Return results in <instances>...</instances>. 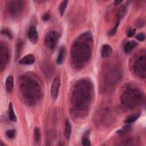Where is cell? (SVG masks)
<instances>
[{
	"label": "cell",
	"instance_id": "8",
	"mask_svg": "<svg viewBox=\"0 0 146 146\" xmlns=\"http://www.w3.org/2000/svg\"><path fill=\"white\" fill-rule=\"evenodd\" d=\"M23 2L21 1H12L8 5L9 11L13 15L19 14L23 7Z\"/></svg>",
	"mask_w": 146,
	"mask_h": 146
},
{
	"label": "cell",
	"instance_id": "13",
	"mask_svg": "<svg viewBox=\"0 0 146 146\" xmlns=\"http://www.w3.org/2000/svg\"><path fill=\"white\" fill-rule=\"evenodd\" d=\"M112 52V48L109 44H104L101 48V55L103 58L106 59L109 58Z\"/></svg>",
	"mask_w": 146,
	"mask_h": 146
},
{
	"label": "cell",
	"instance_id": "16",
	"mask_svg": "<svg viewBox=\"0 0 146 146\" xmlns=\"http://www.w3.org/2000/svg\"><path fill=\"white\" fill-rule=\"evenodd\" d=\"M66 53V48L64 46H62L60 48V50L59 51L58 55L57 57V59H56V62L58 64H61L63 62L64 60Z\"/></svg>",
	"mask_w": 146,
	"mask_h": 146
},
{
	"label": "cell",
	"instance_id": "17",
	"mask_svg": "<svg viewBox=\"0 0 146 146\" xmlns=\"http://www.w3.org/2000/svg\"><path fill=\"white\" fill-rule=\"evenodd\" d=\"M72 132V126L71 123L68 119L66 120V126H65V136L67 140H69Z\"/></svg>",
	"mask_w": 146,
	"mask_h": 146
},
{
	"label": "cell",
	"instance_id": "23",
	"mask_svg": "<svg viewBox=\"0 0 146 146\" xmlns=\"http://www.w3.org/2000/svg\"><path fill=\"white\" fill-rule=\"evenodd\" d=\"M130 129H131V126L129 125V124H128V125H126L123 127L117 132L120 134H123V133H125L129 132L130 131Z\"/></svg>",
	"mask_w": 146,
	"mask_h": 146
},
{
	"label": "cell",
	"instance_id": "24",
	"mask_svg": "<svg viewBox=\"0 0 146 146\" xmlns=\"http://www.w3.org/2000/svg\"><path fill=\"white\" fill-rule=\"evenodd\" d=\"M82 143L84 146H90L91 145L90 140L88 137H84L82 140Z\"/></svg>",
	"mask_w": 146,
	"mask_h": 146
},
{
	"label": "cell",
	"instance_id": "15",
	"mask_svg": "<svg viewBox=\"0 0 146 146\" xmlns=\"http://www.w3.org/2000/svg\"><path fill=\"white\" fill-rule=\"evenodd\" d=\"M137 42L134 40H130L127 42L124 46V51L127 54L131 52L137 46Z\"/></svg>",
	"mask_w": 146,
	"mask_h": 146
},
{
	"label": "cell",
	"instance_id": "7",
	"mask_svg": "<svg viewBox=\"0 0 146 146\" xmlns=\"http://www.w3.org/2000/svg\"><path fill=\"white\" fill-rule=\"evenodd\" d=\"M9 59V52L7 47L2 43L0 46V63L1 70H3L7 65Z\"/></svg>",
	"mask_w": 146,
	"mask_h": 146
},
{
	"label": "cell",
	"instance_id": "10",
	"mask_svg": "<svg viewBox=\"0 0 146 146\" xmlns=\"http://www.w3.org/2000/svg\"><path fill=\"white\" fill-rule=\"evenodd\" d=\"M60 86V79L59 77L56 76L53 79L51 87V96L54 100H56L58 97Z\"/></svg>",
	"mask_w": 146,
	"mask_h": 146
},
{
	"label": "cell",
	"instance_id": "9",
	"mask_svg": "<svg viewBox=\"0 0 146 146\" xmlns=\"http://www.w3.org/2000/svg\"><path fill=\"white\" fill-rule=\"evenodd\" d=\"M118 67L115 68V67L112 66L108 70L107 74V79L110 83H115L120 78V72H119V68Z\"/></svg>",
	"mask_w": 146,
	"mask_h": 146
},
{
	"label": "cell",
	"instance_id": "4",
	"mask_svg": "<svg viewBox=\"0 0 146 146\" xmlns=\"http://www.w3.org/2000/svg\"><path fill=\"white\" fill-rule=\"evenodd\" d=\"M142 92L136 88H128L123 92L121 97L122 104L127 108L133 109L143 101Z\"/></svg>",
	"mask_w": 146,
	"mask_h": 146
},
{
	"label": "cell",
	"instance_id": "20",
	"mask_svg": "<svg viewBox=\"0 0 146 146\" xmlns=\"http://www.w3.org/2000/svg\"><path fill=\"white\" fill-rule=\"evenodd\" d=\"M34 141L37 144L40 142V133L39 129L36 127L34 128Z\"/></svg>",
	"mask_w": 146,
	"mask_h": 146
},
{
	"label": "cell",
	"instance_id": "28",
	"mask_svg": "<svg viewBox=\"0 0 146 146\" xmlns=\"http://www.w3.org/2000/svg\"><path fill=\"white\" fill-rule=\"evenodd\" d=\"M50 15L48 13H45L42 17V19L44 22L48 21L50 19Z\"/></svg>",
	"mask_w": 146,
	"mask_h": 146
},
{
	"label": "cell",
	"instance_id": "5",
	"mask_svg": "<svg viewBox=\"0 0 146 146\" xmlns=\"http://www.w3.org/2000/svg\"><path fill=\"white\" fill-rule=\"evenodd\" d=\"M133 70L136 75L145 78L146 75V56L143 54L138 56L133 63Z\"/></svg>",
	"mask_w": 146,
	"mask_h": 146
},
{
	"label": "cell",
	"instance_id": "19",
	"mask_svg": "<svg viewBox=\"0 0 146 146\" xmlns=\"http://www.w3.org/2000/svg\"><path fill=\"white\" fill-rule=\"evenodd\" d=\"M67 3H68V1H63L59 6V13L60 15L61 16H63L64 14V12L66 11L67 6Z\"/></svg>",
	"mask_w": 146,
	"mask_h": 146
},
{
	"label": "cell",
	"instance_id": "3",
	"mask_svg": "<svg viewBox=\"0 0 146 146\" xmlns=\"http://www.w3.org/2000/svg\"><path fill=\"white\" fill-rule=\"evenodd\" d=\"M20 89L22 95L28 102H35L40 96V89L38 83L30 78H23Z\"/></svg>",
	"mask_w": 146,
	"mask_h": 146
},
{
	"label": "cell",
	"instance_id": "18",
	"mask_svg": "<svg viewBox=\"0 0 146 146\" xmlns=\"http://www.w3.org/2000/svg\"><path fill=\"white\" fill-rule=\"evenodd\" d=\"M9 117L11 121L14 122L17 121V117L15 116L13 104L11 103H10L9 104Z\"/></svg>",
	"mask_w": 146,
	"mask_h": 146
},
{
	"label": "cell",
	"instance_id": "2",
	"mask_svg": "<svg viewBox=\"0 0 146 146\" xmlns=\"http://www.w3.org/2000/svg\"><path fill=\"white\" fill-rule=\"evenodd\" d=\"M75 87L72 94V106L77 110H84L91 101V86L87 82L82 80Z\"/></svg>",
	"mask_w": 146,
	"mask_h": 146
},
{
	"label": "cell",
	"instance_id": "6",
	"mask_svg": "<svg viewBox=\"0 0 146 146\" xmlns=\"http://www.w3.org/2000/svg\"><path fill=\"white\" fill-rule=\"evenodd\" d=\"M59 35L57 31H51L46 34L44 38V44L47 48L52 49L58 42Z\"/></svg>",
	"mask_w": 146,
	"mask_h": 146
},
{
	"label": "cell",
	"instance_id": "26",
	"mask_svg": "<svg viewBox=\"0 0 146 146\" xmlns=\"http://www.w3.org/2000/svg\"><path fill=\"white\" fill-rule=\"evenodd\" d=\"M145 35H144L143 33H138V34L136 35V38L137 40H140V41H143V40H145Z\"/></svg>",
	"mask_w": 146,
	"mask_h": 146
},
{
	"label": "cell",
	"instance_id": "21",
	"mask_svg": "<svg viewBox=\"0 0 146 146\" xmlns=\"http://www.w3.org/2000/svg\"><path fill=\"white\" fill-rule=\"evenodd\" d=\"M139 117V115H133L128 116L126 120H125V123L126 124H131L135 121Z\"/></svg>",
	"mask_w": 146,
	"mask_h": 146
},
{
	"label": "cell",
	"instance_id": "1",
	"mask_svg": "<svg viewBox=\"0 0 146 146\" xmlns=\"http://www.w3.org/2000/svg\"><path fill=\"white\" fill-rule=\"evenodd\" d=\"M92 42V34L89 32H85L73 43L71 51V59L76 66H83L90 60Z\"/></svg>",
	"mask_w": 146,
	"mask_h": 146
},
{
	"label": "cell",
	"instance_id": "27",
	"mask_svg": "<svg viewBox=\"0 0 146 146\" xmlns=\"http://www.w3.org/2000/svg\"><path fill=\"white\" fill-rule=\"evenodd\" d=\"M135 29H129L128 31V33H127V36L128 37H131L135 33Z\"/></svg>",
	"mask_w": 146,
	"mask_h": 146
},
{
	"label": "cell",
	"instance_id": "22",
	"mask_svg": "<svg viewBox=\"0 0 146 146\" xmlns=\"http://www.w3.org/2000/svg\"><path fill=\"white\" fill-rule=\"evenodd\" d=\"M6 135L9 139H13L15 137L16 135V131L14 129H9L6 132Z\"/></svg>",
	"mask_w": 146,
	"mask_h": 146
},
{
	"label": "cell",
	"instance_id": "14",
	"mask_svg": "<svg viewBox=\"0 0 146 146\" xmlns=\"http://www.w3.org/2000/svg\"><path fill=\"white\" fill-rule=\"evenodd\" d=\"M14 78L12 75H9L5 82V88L8 92H11L13 89Z\"/></svg>",
	"mask_w": 146,
	"mask_h": 146
},
{
	"label": "cell",
	"instance_id": "29",
	"mask_svg": "<svg viewBox=\"0 0 146 146\" xmlns=\"http://www.w3.org/2000/svg\"><path fill=\"white\" fill-rule=\"evenodd\" d=\"M122 2H123L122 1H114L113 4H114V5L117 6V5H119L120 3H121Z\"/></svg>",
	"mask_w": 146,
	"mask_h": 146
},
{
	"label": "cell",
	"instance_id": "12",
	"mask_svg": "<svg viewBox=\"0 0 146 146\" xmlns=\"http://www.w3.org/2000/svg\"><path fill=\"white\" fill-rule=\"evenodd\" d=\"M35 57L33 54H27L22 58L18 62V63L23 65H30L34 63Z\"/></svg>",
	"mask_w": 146,
	"mask_h": 146
},
{
	"label": "cell",
	"instance_id": "11",
	"mask_svg": "<svg viewBox=\"0 0 146 146\" xmlns=\"http://www.w3.org/2000/svg\"><path fill=\"white\" fill-rule=\"evenodd\" d=\"M28 38L30 42L34 44L38 42V33L35 26H31L28 31Z\"/></svg>",
	"mask_w": 146,
	"mask_h": 146
},
{
	"label": "cell",
	"instance_id": "25",
	"mask_svg": "<svg viewBox=\"0 0 146 146\" xmlns=\"http://www.w3.org/2000/svg\"><path fill=\"white\" fill-rule=\"evenodd\" d=\"M1 33H2V34L6 35L9 38H12V34H11V32L9 30H7V29H3L1 30Z\"/></svg>",
	"mask_w": 146,
	"mask_h": 146
}]
</instances>
